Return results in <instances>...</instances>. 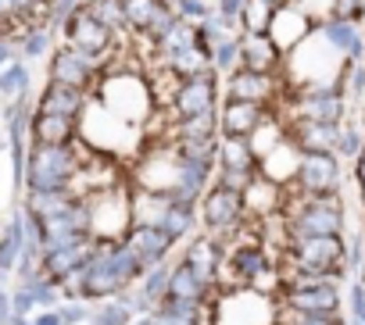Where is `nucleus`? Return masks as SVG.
Segmentation results:
<instances>
[{
    "label": "nucleus",
    "instance_id": "obj_1",
    "mask_svg": "<svg viewBox=\"0 0 365 325\" xmlns=\"http://www.w3.org/2000/svg\"><path fill=\"white\" fill-rule=\"evenodd\" d=\"M111 114H118L122 122L143 129L147 125V114L158 111V100H154V90H150V79L136 75V72H115V75H104L97 82V97Z\"/></svg>",
    "mask_w": 365,
    "mask_h": 325
},
{
    "label": "nucleus",
    "instance_id": "obj_2",
    "mask_svg": "<svg viewBox=\"0 0 365 325\" xmlns=\"http://www.w3.org/2000/svg\"><path fill=\"white\" fill-rule=\"evenodd\" d=\"M79 132H83V143L104 157H122L129 150L140 146V129L122 122L118 114H111L101 100H86L83 111H79Z\"/></svg>",
    "mask_w": 365,
    "mask_h": 325
},
{
    "label": "nucleus",
    "instance_id": "obj_3",
    "mask_svg": "<svg viewBox=\"0 0 365 325\" xmlns=\"http://www.w3.org/2000/svg\"><path fill=\"white\" fill-rule=\"evenodd\" d=\"M212 325H276V307L262 289H230L212 307Z\"/></svg>",
    "mask_w": 365,
    "mask_h": 325
},
{
    "label": "nucleus",
    "instance_id": "obj_4",
    "mask_svg": "<svg viewBox=\"0 0 365 325\" xmlns=\"http://www.w3.org/2000/svg\"><path fill=\"white\" fill-rule=\"evenodd\" d=\"M86 222H90V233L93 236H101V240H122L129 233V222H133V201L122 190L104 186V190L90 193Z\"/></svg>",
    "mask_w": 365,
    "mask_h": 325
},
{
    "label": "nucleus",
    "instance_id": "obj_5",
    "mask_svg": "<svg viewBox=\"0 0 365 325\" xmlns=\"http://www.w3.org/2000/svg\"><path fill=\"white\" fill-rule=\"evenodd\" d=\"M312 29H315L312 15H308L301 4H294V0H287V4H279V8L272 11V22H269L265 33H269V40L276 43V50L287 54V50H294Z\"/></svg>",
    "mask_w": 365,
    "mask_h": 325
},
{
    "label": "nucleus",
    "instance_id": "obj_6",
    "mask_svg": "<svg viewBox=\"0 0 365 325\" xmlns=\"http://www.w3.org/2000/svg\"><path fill=\"white\" fill-rule=\"evenodd\" d=\"M101 75V65L90 58V54H83V50H76V47H58L54 50V58H51V79L54 82H61V86H72V90H83L86 93V86L93 82Z\"/></svg>",
    "mask_w": 365,
    "mask_h": 325
},
{
    "label": "nucleus",
    "instance_id": "obj_7",
    "mask_svg": "<svg viewBox=\"0 0 365 325\" xmlns=\"http://www.w3.org/2000/svg\"><path fill=\"white\" fill-rule=\"evenodd\" d=\"M301 161H304V154H301V146L290 139H279L265 157H262V165H258V176H265V179H272V183H294L297 179V172H301Z\"/></svg>",
    "mask_w": 365,
    "mask_h": 325
},
{
    "label": "nucleus",
    "instance_id": "obj_8",
    "mask_svg": "<svg viewBox=\"0 0 365 325\" xmlns=\"http://www.w3.org/2000/svg\"><path fill=\"white\" fill-rule=\"evenodd\" d=\"M265 107H269V104L226 97V104H222V111H219V125H222V132H226V136H240V139H247V136H251V129L269 114Z\"/></svg>",
    "mask_w": 365,
    "mask_h": 325
},
{
    "label": "nucleus",
    "instance_id": "obj_9",
    "mask_svg": "<svg viewBox=\"0 0 365 325\" xmlns=\"http://www.w3.org/2000/svg\"><path fill=\"white\" fill-rule=\"evenodd\" d=\"M276 93V79L269 72H251V68H237L226 75V97H237V100H258V104H269Z\"/></svg>",
    "mask_w": 365,
    "mask_h": 325
},
{
    "label": "nucleus",
    "instance_id": "obj_10",
    "mask_svg": "<svg viewBox=\"0 0 365 325\" xmlns=\"http://www.w3.org/2000/svg\"><path fill=\"white\" fill-rule=\"evenodd\" d=\"M283 61V54L276 50V43L269 40V33H240V68L251 72H269Z\"/></svg>",
    "mask_w": 365,
    "mask_h": 325
},
{
    "label": "nucleus",
    "instance_id": "obj_11",
    "mask_svg": "<svg viewBox=\"0 0 365 325\" xmlns=\"http://www.w3.org/2000/svg\"><path fill=\"white\" fill-rule=\"evenodd\" d=\"M72 129H76V122H72L68 114H51V111H40L36 122H33L36 139H40V143H51V146H61V143L72 136Z\"/></svg>",
    "mask_w": 365,
    "mask_h": 325
},
{
    "label": "nucleus",
    "instance_id": "obj_12",
    "mask_svg": "<svg viewBox=\"0 0 365 325\" xmlns=\"http://www.w3.org/2000/svg\"><path fill=\"white\" fill-rule=\"evenodd\" d=\"M272 4L269 0H244V11H240V29L244 33H265L272 22Z\"/></svg>",
    "mask_w": 365,
    "mask_h": 325
}]
</instances>
